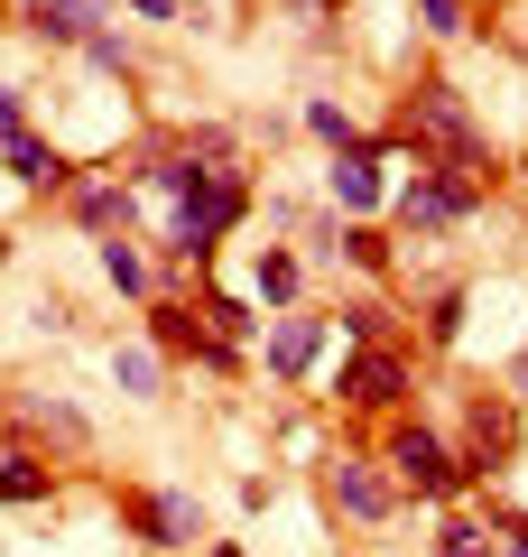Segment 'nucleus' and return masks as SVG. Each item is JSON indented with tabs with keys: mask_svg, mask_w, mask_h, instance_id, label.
Masks as SVG:
<instances>
[{
	"mask_svg": "<svg viewBox=\"0 0 528 557\" xmlns=\"http://www.w3.org/2000/svg\"><path fill=\"white\" fill-rule=\"evenodd\" d=\"M241 214H251V186H241L232 168H223V177L204 186L196 205H176V214H167V260H196V270H204V260H214V242L232 233Z\"/></svg>",
	"mask_w": 528,
	"mask_h": 557,
	"instance_id": "20e7f679",
	"label": "nucleus"
},
{
	"mask_svg": "<svg viewBox=\"0 0 528 557\" xmlns=\"http://www.w3.org/2000/svg\"><path fill=\"white\" fill-rule=\"evenodd\" d=\"M38 10H47V0H20V28H28V20H38Z\"/></svg>",
	"mask_w": 528,
	"mask_h": 557,
	"instance_id": "cd10ccee",
	"label": "nucleus"
},
{
	"mask_svg": "<svg viewBox=\"0 0 528 557\" xmlns=\"http://www.w3.org/2000/svg\"><path fill=\"white\" fill-rule=\"evenodd\" d=\"M149 335H158V354H196V362H214V372H232V344H223L196 307H176V298L149 307Z\"/></svg>",
	"mask_w": 528,
	"mask_h": 557,
	"instance_id": "1a4fd4ad",
	"label": "nucleus"
},
{
	"mask_svg": "<svg viewBox=\"0 0 528 557\" xmlns=\"http://www.w3.org/2000/svg\"><path fill=\"white\" fill-rule=\"evenodd\" d=\"M306 131L325 139L334 159H343V149H362V139H372V131H362V121H352V112H343V102H334V94H306Z\"/></svg>",
	"mask_w": 528,
	"mask_h": 557,
	"instance_id": "f3484780",
	"label": "nucleus"
},
{
	"mask_svg": "<svg viewBox=\"0 0 528 557\" xmlns=\"http://www.w3.org/2000/svg\"><path fill=\"white\" fill-rule=\"evenodd\" d=\"M325 335H334V325H325V317H306V307L269 317V344H260V354H269V381H306V372H315V354H325Z\"/></svg>",
	"mask_w": 528,
	"mask_h": 557,
	"instance_id": "6e6552de",
	"label": "nucleus"
},
{
	"mask_svg": "<svg viewBox=\"0 0 528 557\" xmlns=\"http://www.w3.org/2000/svg\"><path fill=\"white\" fill-rule=\"evenodd\" d=\"M102 278H112L121 298H149V251H139L130 233H112V242H102Z\"/></svg>",
	"mask_w": 528,
	"mask_h": 557,
	"instance_id": "a211bd4d",
	"label": "nucleus"
},
{
	"mask_svg": "<svg viewBox=\"0 0 528 557\" xmlns=\"http://www.w3.org/2000/svg\"><path fill=\"white\" fill-rule=\"evenodd\" d=\"M75 57L93 65V75H130V38H121V28H102V38H84Z\"/></svg>",
	"mask_w": 528,
	"mask_h": 557,
	"instance_id": "aec40b11",
	"label": "nucleus"
},
{
	"mask_svg": "<svg viewBox=\"0 0 528 557\" xmlns=\"http://www.w3.org/2000/svg\"><path fill=\"white\" fill-rule=\"evenodd\" d=\"M102 10L112 0H47L38 20H28V38L38 47H84V38H102Z\"/></svg>",
	"mask_w": 528,
	"mask_h": 557,
	"instance_id": "4468645a",
	"label": "nucleus"
},
{
	"mask_svg": "<svg viewBox=\"0 0 528 557\" xmlns=\"http://www.w3.org/2000/svg\"><path fill=\"white\" fill-rule=\"evenodd\" d=\"M251 288H260V307H278V317H288V307H297V288H306V260H297V251H278V242H260Z\"/></svg>",
	"mask_w": 528,
	"mask_h": 557,
	"instance_id": "dca6fc26",
	"label": "nucleus"
},
{
	"mask_svg": "<svg viewBox=\"0 0 528 557\" xmlns=\"http://www.w3.org/2000/svg\"><path fill=\"white\" fill-rule=\"evenodd\" d=\"M130 10L139 20H176V0H130Z\"/></svg>",
	"mask_w": 528,
	"mask_h": 557,
	"instance_id": "a878e982",
	"label": "nucleus"
},
{
	"mask_svg": "<svg viewBox=\"0 0 528 557\" xmlns=\"http://www.w3.org/2000/svg\"><path fill=\"white\" fill-rule=\"evenodd\" d=\"M473 205H482V177H464V168H417V177L399 186V233L436 242V233H454V223H473Z\"/></svg>",
	"mask_w": 528,
	"mask_h": 557,
	"instance_id": "7ed1b4c3",
	"label": "nucleus"
},
{
	"mask_svg": "<svg viewBox=\"0 0 528 557\" xmlns=\"http://www.w3.org/2000/svg\"><path fill=\"white\" fill-rule=\"evenodd\" d=\"M343 251H352V260H362V270H390V242H380V233H372V223H352V233H343Z\"/></svg>",
	"mask_w": 528,
	"mask_h": 557,
	"instance_id": "5701e85b",
	"label": "nucleus"
},
{
	"mask_svg": "<svg viewBox=\"0 0 528 557\" xmlns=\"http://www.w3.org/2000/svg\"><path fill=\"white\" fill-rule=\"evenodd\" d=\"M380 159H390V139H362V149H343V159L325 168V196L343 205V214H372L390 186H380Z\"/></svg>",
	"mask_w": 528,
	"mask_h": 557,
	"instance_id": "9d476101",
	"label": "nucleus"
},
{
	"mask_svg": "<svg viewBox=\"0 0 528 557\" xmlns=\"http://www.w3.org/2000/svg\"><path fill=\"white\" fill-rule=\"evenodd\" d=\"M112 391L121 399H167V354L158 344H112Z\"/></svg>",
	"mask_w": 528,
	"mask_h": 557,
	"instance_id": "2eb2a0df",
	"label": "nucleus"
},
{
	"mask_svg": "<svg viewBox=\"0 0 528 557\" xmlns=\"http://www.w3.org/2000/svg\"><path fill=\"white\" fill-rule=\"evenodd\" d=\"M214 557H241V548H232V539H214Z\"/></svg>",
	"mask_w": 528,
	"mask_h": 557,
	"instance_id": "c85d7f7f",
	"label": "nucleus"
},
{
	"mask_svg": "<svg viewBox=\"0 0 528 557\" xmlns=\"http://www.w3.org/2000/svg\"><path fill=\"white\" fill-rule=\"evenodd\" d=\"M427 38H464V0H408Z\"/></svg>",
	"mask_w": 528,
	"mask_h": 557,
	"instance_id": "412c9836",
	"label": "nucleus"
},
{
	"mask_svg": "<svg viewBox=\"0 0 528 557\" xmlns=\"http://www.w3.org/2000/svg\"><path fill=\"white\" fill-rule=\"evenodd\" d=\"M427 335H436V344H454V335H464V288H445V298L427 307Z\"/></svg>",
	"mask_w": 528,
	"mask_h": 557,
	"instance_id": "4be33fe9",
	"label": "nucleus"
},
{
	"mask_svg": "<svg viewBox=\"0 0 528 557\" xmlns=\"http://www.w3.org/2000/svg\"><path fill=\"white\" fill-rule=\"evenodd\" d=\"M380 465H390V483H399V493H417V502H454L473 483L464 456H454L436 428H417V418H390V456H380Z\"/></svg>",
	"mask_w": 528,
	"mask_h": 557,
	"instance_id": "f03ea898",
	"label": "nucleus"
},
{
	"mask_svg": "<svg viewBox=\"0 0 528 557\" xmlns=\"http://www.w3.org/2000/svg\"><path fill=\"white\" fill-rule=\"evenodd\" d=\"M510 399H528V354H519V362H510Z\"/></svg>",
	"mask_w": 528,
	"mask_h": 557,
	"instance_id": "bb28decb",
	"label": "nucleus"
},
{
	"mask_svg": "<svg viewBox=\"0 0 528 557\" xmlns=\"http://www.w3.org/2000/svg\"><path fill=\"white\" fill-rule=\"evenodd\" d=\"M28 131V102H20V84H0V149Z\"/></svg>",
	"mask_w": 528,
	"mask_h": 557,
	"instance_id": "b1692460",
	"label": "nucleus"
},
{
	"mask_svg": "<svg viewBox=\"0 0 528 557\" xmlns=\"http://www.w3.org/2000/svg\"><path fill=\"white\" fill-rule=\"evenodd\" d=\"M399 139H417V168H464V177H491V139H482V121H473V102L454 94L445 75H427L408 94V131Z\"/></svg>",
	"mask_w": 528,
	"mask_h": 557,
	"instance_id": "f257e3e1",
	"label": "nucleus"
},
{
	"mask_svg": "<svg viewBox=\"0 0 528 557\" xmlns=\"http://www.w3.org/2000/svg\"><path fill=\"white\" fill-rule=\"evenodd\" d=\"M0 168H10L20 186H38V196H56V186H75V159H65L56 139H38V131H20V139H10V149H0Z\"/></svg>",
	"mask_w": 528,
	"mask_h": 557,
	"instance_id": "9b49d317",
	"label": "nucleus"
},
{
	"mask_svg": "<svg viewBox=\"0 0 528 557\" xmlns=\"http://www.w3.org/2000/svg\"><path fill=\"white\" fill-rule=\"evenodd\" d=\"M121 520H130L139 548H167V557L204 539V502L176 493V483H130V493H121Z\"/></svg>",
	"mask_w": 528,
	"mask_h": 557,
	"instance_id": "39448f33",
	"label": "nucleus"
},
{
	"mask_svg": "<svg viewBox=\"0 0 528 557\" xmlns=\"http://www.w3.org/2000/svg\"><path fill=\"white\" fill-rule=\"evenodd\" d=\"M501 557H528V520H510V539H501Z\"/></svg>",
	"mask_w": 528,
	"mask_h": 557,
	"instance_id": "393cba45",
	"label": "nucleus"
},
{
	"mask_svg": "<svg viewBox=\"0 0 528 557\" xmlns=\"http://www.w3.org/2000/svg\"><path fill=\"white\" fill-rule=\"evenodd\" d=\"M65 205H75V223H84V233H102V242L130 233V186H121V177H75V196H65Z\"/></svg>",
	"mask_w": 528,
	"mask_h": 557,
	"instance_id": "ddd939ff",
	"label": "nucleus"
},
{
	"mask_svg": "<svg viewBox=\"0 0 528 557\" xmlns=\"http://www.w3.org/2000/svg\"><path fill=\"white\" fill-rule=\"evenodd\" d=\"M325 493L343 520H362V530H380V520L399 511V483L380 474V456H362V446H334L325 456Z\"/></svg>",
	"mask_w": 528,
	"mask_h": 557,
	"instance_id": "423d86ee",
	"label": "nucleus"
},
{
	"mask_svg": "<svg viewBox=\"0 0 528 557\" xmlns=\"http://www.w3.org/2000/svg\"><path fill=\"white\" fill-rule=\"evenodd\" d=\"M0 502H10V511H38V502H56V465H47L38 446H0Z\"/></svg>",
	"mask_w": 528,
	"mask_h": 557,
	"instance_id": "f8f14e48",
	"label": "nucleus"
},
{
	"mask_svg": "<svg viewBox=\"0 0 528 557\" xmlns=\"http://www.w3.org/2000/svg\"><path fill=\"white\" fill-rule=\"evenodd\" d=\"M408 391H417V372H408V354H399V344H362V354L343 362V381H334V399H343V409H399Z\"/></svg>",
	"mask_w": 528,
	"mask_h": 557,
	"instance_id": "0eeeda50",
	"label": "nucleus"
},
{
	"mask_svg": "<svg viewBox=\"0 0 528 557\" xmlns=\"http://www.w3.org/2000/svg\"><path fill=\"white\" fill-rule=\"evenodd\" d=\"M436 557H501V548H491V530H482V520H464V511H454L445 530H436Z\"/></svg>",
	"mask_w": 528,
	"mask_h": 557,
	"instance_id": "6ab92c4d",
	"label": "nucleus"
}]
</instances>
